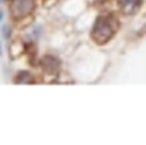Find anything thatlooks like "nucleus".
<instances>
[{
  "label": "nucleus",
  "mask_w": 146,
  "mask_h": 145,
  "mask_svg": "<svg viewBox=\"0 0 146 145\" xmlns=\"http://www.w3.org/2000/svg\"><path fill=\"white\" fill-rule=\"evenodd\" d=\"M117 27H118V23L113 16H110V15L99 16L97 19L95 24H94L93 39L99 44L106 43L107 40L115 34Z\"/></svg>",
  "instance_id": "obj_1"
},
{
  "label": "nucleus",
  "mask_w": 146,
  "mask_h": 145,
  "mask_svg": "<svg viewBox=\"0 0 146 145\" xmlns=\"http://www.w3.org/2000/svg\"><path fill=\"white\" fill-rule=\"evenodd\" d=\"M11 1V15L15 19H23L34 11L35 0H9Z\"/></svg>",
  "instance_id": "obj_2"
},
{
  "label": "nucleus",
  "mask_w": 146,
  "mask_h": 145,
  "mask_svg": "<svg viewBox=\"0 0 146 145\" xmlns=\"http://www.w3.org/2000/svg\"><path fill=\"white\" fill-rule=\"evenodd\" d=\"M42 67L43 70L47 73V74H56L59 71V67H60V63L55 57H51V55H47L42 59Z\"/></svg>",
  "instance_id": "obj_3"
},
{
  "label": "nucleus",
  "mask_w": 146,
  "mask_h": 145,
  "mask_svg": "<svg viewBox=\"0 0 146 145\" xmlns=\"http://www.w3.org/2000/svg\"><path fill=\"white\" fill-rule=\"evenodd\" d=\"M141 0H119V5L125 13H133L138 9Z\"/></svg>",
  "instance_id": "obj_4"
},
{
  "label": "nucleus",
  "mask_w": 146,
  "mask_h": 145,
  "mask_svg": "<svg viewBox=\"0 0 146 145\" xmlns=\"http://www.w3.org/2000/svg\"><path fill=\"white\" fill-rule=\"evenodd\" d=\"M13 82L15 84H32L34 82V77L30 73H27V71H22V73H19L15 77Z\"/></svg>",
  "instance_id": "obj_5"
},
{
  "label": "nucleus",
  "mask_w": 146,
  "mask_h": 145,
  "mask_svg": "<svg viewBox=\"0 0 146 145\" xmlns=\"http://www.w3.org/2000/svg\"><path fill=\"white\" fill-rule=\"evenodd\" d=\"M1 16H3V13H1V12H0V18H1Z\"/></svg>",
  "instance_id": "obj_6"
}]
</instances>
